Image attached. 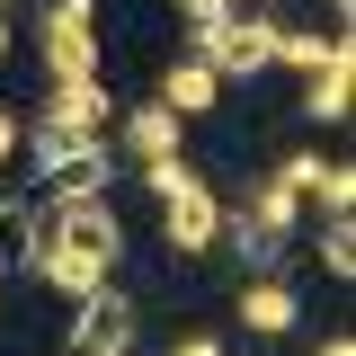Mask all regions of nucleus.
Segmentation results:
<instances>
[{"label":"nucleus","instance_id":"15","mask_svg":"<svg viewBox=\"0 0 356 356\" xmlns=\"http://www.w3.org/2000/svg\"><path fill=\"white\" fill-rule=\"evenodd\" d=\"M321 267H330L339 285L356 276V222H348V214H330V232H321Z\"/></svg>","mask_w":356,"mask_h":356},{"label":"nucleus","instance_id":"9","mask_svg":"<svg viewBox=\"0 0 356 356\" xmlns=\"http://www.w3.org/2000/svg\"><path fill=\"white\" fill-rule=\"evenodd\" d=\"M214 98H222V72L196 63V54H178L170 72H161V107H178V116H205Z\"/></svg>","mask_w":356,"mask_h":356},{"label":"nucleus","instance_id":"5","mask_svg":"<svg viewBox=\"0 0 356 356\" xmlns=\"http://www.w3.org/2000/svg\"><path fill=\"white\" fill-rule=\"evenodd\" d=\"M348 98H356V44H348V27H339L330 54L303 72V116L312 125H348Z\"/></svg>","mask_w":356,"mask_h":356},{"label":"nucleus","instance_id":"1","mask_svg":"<svg viewBox=\"0 0 356 356\" xmlns=\"http://www.w3.org/2000/svg\"><path fill=\"white\" fill-rule=\"evenodd\" d=\"M18 152L54 178V196H98L107 187V134H44V125H27Z\"/></svg>","mask_w":356,"mask_h":356},{"label":"nucleus","instance_id":"17","mask_svg":"<svg viewBox=\"0 0 356 356\" xmlns=\"http://www.w3.org/2000/svg\"><path fill=\"white\" fill-rule=\"evenodd\" d=\"M44 36H98V0H54L44 9Z\"/></svg>","mask_w":356,"mask_h":356},{"label":"nucleus","instance_id":"8","mask_svg":"<svg viewBox=\"0 0 356 356\" xmlns=\"http://www.w3.org/2000/svg\"><path fill=\"white\" fill-rule=\"evenodd\" d=\"M241 321H250L259 339H285V330L303 321V303H294V285H276V276H250V285H241Z\"/></svg>","mask_w":356,"mask_h":356},{"label":"nucleus","instance_id":"7","mask_svg":"<svg viewBox=\"0 0 356 356\" xmlns=\"http://www.w3.org/2000/svg\"><path fill=\"white\" fill-rule=\"evenodd\" d=\"M36 125H44V134H107V81H98V72L54 81V89H44V107H36Z\"/></svg>","mask_w":356,"mask_h":356},{"label":"nucleus","instance_id":"19","mask_svg":"<svg viewBox=\"0 0 356 356\" xmlns=\"http://www.w3.org/2000/svg\"><path fill=\"white\" fill-rule=\"evenodd\" d=\"M276 178H285L294 196H312V178H321V152H285V161H276Z\"/></svg>","mask_w":356,"mask_h":356},{"label":"nucleus","instance_id":"20","mask_svg":"<svg viewBox=\"0 0 356 356\" xmlns=\"http://www.w3.org/2000/svg\"><path fill=\"white\" fill-rule=\"evenodd\" d=\"M178 178H187V161H178V152H161V161H143V187H152V196H170Z\"/></svg>","mask_w":356,"mask_h":356},{"label":"nucleus","instance_id":"4","mask_svg":"<svg viewBox=\"0 0 356 356\" xmlns=\"http://www.w3.org/2000/svg\"><path fill=\"white\" fill-rule=\"evenodd\" d=\"M161 241H170L178 259H205V250L222 241V196H214L196 170H187L170 196H161Z\"/></svg>","mask_w":356,"mask_h":356},{"label":"nucleus","instance_id":"21","mask_svg":"<svg viewBox=\"0 0 356 356\" xmlns=\"http://www.w3.org/2000/svg\"><path fill=\"white\" fill-rule=\"evenodd\" d=\"M232 9H241V0H178V18H187V27H205V18H232Z\"/></svg>","mask_w":356,"mask_h":356},{"label":"nucleus","instance_id":"25","mask_svg":"<svg viewBox=\"0 0 356 356\" xmlns=\"http://www.w3.org/2000/svg\"><path fill=\"white\" fill-rule=\"evenodd\" d=\"M9 44H18V36H9V18H0V63H9Z\"/></svg>","mask_w":356,"mask_h":356},{"label":"nucleus","instance_id":"14","mask_svg":"<svg viewBox=\"0 0 356 356\" xmlns=\"http://www.w3.org/2000/svg\"><path fill=\"white\" fill-rule=\"evenodd\" d=\"M44 63H54V81H81L98 72V36H44Z\"/></svg>","mask_w":356,"mask_h":356},{"label":"nucleus","instance_id":"12","mask_svg":"<svg viewBox=\"0 0 356 356\" xmlns=\"http://www.w3.org/2000/svg\"><path fill=\"white\" fill-rule=\"evenodd\" d=\"M178 125H187V116L152 98V107H134V116H125V152H134V161H161V152H178Z\"/></svg>","mask_w":356,"mask_h":356},{"label":"nucleus","instance_id":"18","mask_svg":"<svg viewBox=\"0 0 356 356\" xmlns=\"http://www.w3.org/2000/svg\"><path fill=\"white\" fill-rule=\"evenodd\" d=\"M312 196H321L330 214H348V205H356V170H348V161H321V178H312Z\"/></svg>","mask_w":356,"mask_h":356},{"label":"nucleus","instance_id":"22","mask_svg":"<svg viewBox=\"0 0 356 356\" xmlns=\"http://www.w3.org/2000/svg\"><path fill=\"white\" fill-rule=\"evenodd\" d=\"M18 134H27V125H18V107H0V170L18 161Z\"/></svg>","mask_w":356,"mask_h":356},{"label":"nucleus","instance_id":"16","mask_svg":"<svg viewBox=\"0 0 356 356\" xmlns=\"http://www.w3.org/2000/svg\"><path fill=\"white\" fill-rule=\"evenodd\" d=\"M27 259H36V222L18 205H0V267H27Z\"/></svg>","mask_w":356,"mask_h":356},{"label":"nucleus","instance_id":"2","mask_svg":"<svg viewBox=\"0 0 356 356\" xmlns=\"http://www.w3.org/2000/svg\"><path fill=\"white\" fill-rule=\"evenodd\" d=\"M267 44H276V18H241V9H232V18H205V27L187 36V54L214 63L222 81H259V72H267Z\"/></svg>","mask_w":356,"mask_h":356},{"label":"nucleus","instance_id":"10","mask_svg":"<svg viewBox=\"0 0 356 356\" xmlns=\"http://www.w3.org/2000/svg\"><path fill=\"white\" fill-rule=\"evenodd\" d=\"M27 276H44V285H54V294H72V303H81L89 285H107V267H98V259H81V250H54V241H36Z\"/></svg>","mask_w":356,"mask_h":356},{"label":"nucleus","instance_id":"24","mask_svg":"<svg viewBox=\"0 0 356 356\" xmlns=\"http://www.w3.org/2000/svg\"><path fill=\"white\" fill-rule=\"evenodd\" d=\"M312 356H356V339H321V348H312Z\"/></svg>","mask_w":356,"mask_h":356},{"label":"nucleus","instance_id":"23","mask_svg":"<svg viewBox=\"0 0 356 356\" xmlns=\"http://www.w3.org/2000/svg\"><path fill=\"white\" fill-rule=\"evenodd\" d=\"M170 356H222V339H214V330H187V339H178Z\"/></svg>","mask_w":356,"mask_h":356},{"label":"nucleus","instance_id":"3","mask_svg":"<svg viewBox=\"0 0 356 356\" xmlns=\"http://www.w3.org/2000/svg\"><path fill=\"white\" fill-rule=\"evenodd\" d=\"M36 241H54V250H81V259H98V267L125 259V222L107 214V196H54V222H44Z\"/></svg>","mask_w":356,"mask_h":356},{"label":"nucleus","instance_id":"13","mask_svg":"<svg viewBox=\"0 0 356 356\" xmlns=\"http://www.w3.org/2000/svg\"><path fill=\"white\" fill-rule=\"evenodd\" d=\"M321 54H330V36H321V27H285V18H276V44H267V63H294V72H312Z\"/></svg>","mask_w":356,"mask_h":356},{"label":"nucleus","instance_id":"11","mask_svg":"<svg viewBox=\"0 0 356 356\" xmlns=\"http://www.w3.org/2000/svg\"><path fill=\"white\" fill-rule=\"evenodd\" d=\"M294 214H303V196H294L285 178H259V187H250V205H241V222H250L259 241H285V232H294Z\"/></svg>","mask_w":356,"mask_h":356},{"label":"nucleus","instance_id":"6","mask_svg":"<svg viewBox=\"0 0 356 356\" xmlns=\"http://www.w3.org/2000/svg\"><path fill=\"white\" fill-rule=\"evenodd\" d=\"M125 348H134V303L116 285H89L72 321V356H125Z\"/></svg>","mask_w":356,"mask_h":356}]
</instances>
